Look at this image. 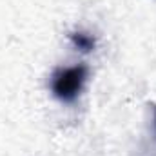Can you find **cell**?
Returning a JSON list of instances; mask_svg holds the SVG:
<instances>
[{
    "instance_id": "6da1fadb",
    "label": "cell",
    "mask_w": 156,
    "mask_h": 156,
    "mask_svg": "<svg viewBox=\"0 0 156 156\" xmlns=\"http://www.w3.org/2000/svg\"><path fill=\"white\" fill-rule=\"evenodd\" d=\"M85 78H87V69L83 66H75V67L62 69L53 78V93L60 100L71 102L82 91V85H83Z\"/></svg>"
},
{
    "instance_id": "7a4b0ae2",
    "label": "cell",
    "mask_w": 156,
    "mask_h": 156,
    "mask_svg": "<svg viewBox=\"0 0 156 156\" xmlns=\"http://www.w3.org/2000/svg\"><path fill=\"white\" fill-rule=\"evenodd\" d=\"M71 42L82 53H89V51L94 49V38L91 35H85V33H73L71 35Z\"/></svg>"
},
{
    "instance_id": "3957f363",
    "label": "cell",
    "mask_w": 156,
    "mask_h": 156,
    "mask_svg": "<svg viewBox=\"0 0 156 156\" xmlns=\"http://www.w3.org/2000/svg\"><path fill=\"white\" fill-rule=\"evenodd\" d=\"M154 125H156V116H154Z\"/></svg>"
}]
</instances>
